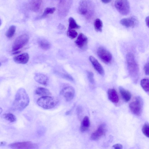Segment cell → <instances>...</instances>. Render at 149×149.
I'll return each instance as SVG.
<instances>
[{
	"mask_svg": "<svg viewBox=\"0 0 149 149\" xmlns=\"http://www.w3.org/2000/svg\"><path fill=\"white\" fill-rule=\"evenodd\" d=\"M58 27L59 28L61 29H65V27L64 26L61 24H60L59 25Z\"/></svg>",
	"mask_w": 149,
	"mask_h": 149,
	"instance_id": "obj_37",
	"label": "cell"
},
{
	"mask_svg": "<svg viewBox=\"0 0 149 149\" xmlns=\"http://www.w3.org/2000/svg\"><path fill=\"white\" fill-rule=\"evenodd\" d=\"M115 6L118 11L122 15H127L130 12V6L127 0H116Z\"/></svg>",
	"mask_w": 149,
	"mask_h": 149,
	"instance_id": "obj_7",
	"label": "cell"
},
{
	"mask_svg": "<svg viewBox=\"0 0 149 149\" xmlns=\"http://www.w3.org/2000/svg\"><path fill=\"white\" fill-rule=\"evenodd\" d=\"M4 118L6 120L10 122H13L16 121V118L15 116L13 114L8 113L3 115Z\"/></svg>",
	"mask_w": 149,
	"mask_h": 149,
	"instance_id": "obj_28",
	"label": "cell"
},
{
	"mask_svg": "<svg viewBox=\"0 0 149 149\" xmlns=\"http://www.w3.org/2000/svg\"><path fill=\"white\" fill-rule=\"evenodd\" d=\"M120 93L124 100L126 102L129 101L131 98L130 93L121 86L119 87Z\"/></svg>",
	"mask_w": 149,
	"mask_h": 149,
	"instance_id": "obj_20",
	"label": "cell"
},
{
	"mask_svg": "<svg viewBox=\"0 0 149 149\" xmlns=\"http://www.w3.org/2000/svg\"><path fill=\"white\" fill-rule=\"evenodd\" d=\"M88 42L87 37L82 33H80L75 41V43L78 47L83 49L86 47Z\"/></svg>",
	"mask_w": 149,
	"mask_h": 149,
	"instance_id": "obj_12",
	"label": "cell"
},
{
	"mask_svg": "<svg viewBox=\"0 0 149 149\" xmlns=\"http://www.w3.org/2000/svg\"><path fill=\"white\" fill-rule=\"evenodd\" d=\"M106 130V127L105 124L100 125L97 129L92 134L91 138L93 140L98 139L102 136L105 134Z\"/></svg>",
	"mask_w": 149,
	"mask_h": 149,
	"instance_id": "obj_13",
	"label": "cell"
},
{
	"mask_svg": "<svg viewBox=\"0 0 149 149\" xmlns=\"http://www.w3.org/2000/svg\"><path fill=\"white\" fill-rule=\"evenodd\" d=\"M36 94L42 96H48L51 95V93L47 89L43 87H38L35 91Z\"/></svg>",
	"mask_w": 149,
	"mask_h": 149,
	"instance_id": "obj_21",
	"label": "cell"
},
{
	"mask_svg": "<svg viewBox=\"0 0 149 149\" xmlns=\"http://www.w3.org/2000/svg\"><path fill=\"white\" fill-rule=\"evenodd\" d=\"M8 147L13 149H35L38 145L36 143L30 141L18 142L11 143Z\"/></svg>",
	"mask_w": 149,
	"mask_h": 149,
	"instance_id": "obj_10",
	"label": "cell"
},
{
	"mask_svg": "<svg viewBox=\"0 0 149 149\" xmlns=\"http://www.w3.org/2000/svg\"><path fill=\"white\" fill-rule=\"evenodd\" d=\"M55 10L56 9L54 7L46 8L42 14V17H45L49 14H53L55 11Z\"/></svg>",
	"mask_w": 149,
	"mask_h": 149,
	"instance_id": "obj_31",
	"label": "cell"
},
{
	"mask_svg": "<svg viewBox=\"0 0 149 149\" xmlns=\"http://www.w3.org/2000/svg\"><path fill=\"white\" fill-rule=\"evenodd\" d=\"M29 58L28 54L27 53H24L14 57L13 59L16 63L23 64L27 63Z\"/></svg>",
	"mask_w": 149,
	"mask_h": 149,
	"instance_id": "obj_16",
	"label": "cell"
},
{
	"mask_svg": "<svg viewBox=\"0 0 149 149\" xmlns=\"http://www.w3.org/2000/svg\"><path fill=\"white\" fill-rule=\"evenodd\" d=\"M31 10L34 12L38 11L41 6L42 0H28Z\"/></svg>",
	"mask_w": 149,
	"mask_h": 149,
	"instance_id": "obj_18",
	"label": "cell"
},
{
	"mask_svg": "<svg viewBox=\"0 0 149 149\" xmlns=\"http://www.w3.org/2000/svg\"><path fill=\"white\" fill-rule=\"evenodd\" d=\"M2 111V109L1 108H0V114L1 113Z\"/></svg>",
	"mask_w": 149,
	"mask_h": 149,
	"instance_id": "obj_39",
	"label": "cell"
},
{
	"mask_svg": "<svg viewBox=\"0 0 149 149\" xmlns=\"http://www.w3.org/2000/svg\"><path fill=\"white\" fill-rule=\"evenodd\" d=\"M67 35L71 39H74L78 35L77 32L73 29H68L67 32Z\"/></svg>",
	"mask_w": 149,
	"mask_h": 149,
	"instance_id": "obj_29",
	"label": "cell"
},
{
	"mask_svg": "<svg viewBox=\"0 0 149 149\" xmlns=\"http://www.w3.org/2000/svg\"><path fill=\"white\" fill-rule=\"evenodd\" d=\"M67 101H70L73 98L75 94L74 88L71 86H68L63 88L61 92Z\"/></svg>",
	"mask_w": 149,
	"mask_h": 149,
	"instance_id": "obj_11",
	"label": "cell"
},
{
	"mask_svg": "<svg viewBox=\"0 0 149 149\" xmlns=\"http://www.w3.org/2000/svg\"><path fill=\"white\" fill-rule=\"evenodd\" d=\"M58 102V99L56 97L49 96H42L37 101L38 105L45 109L54 108Z\"/></svg>",
	"mask_w": 149,
	"mask_h": 149,
	"instance_id": "obj_4",
	"label": "cell"
},
{
	"mask_svg": "<svg viewBox=\"0 0 149 149\" xmlns=\"http://www.w3.org/2000/svg\"><path fill=\"white\" fill-rule=\"evenodd\" d=\"M97 54L100 59L105 63L109 64L111 62L112 59L111 54L104 47H99L97 49Z\"/></svg>",
	"mask_w": 149,
	"mask_h": 149,
	"instance_id": "obj_9",
	"label": "cell"
},
{
	"mask_svg": "<svg viewBox=\"0 0 149 149\" xmlns=\"http://www.w3.org/2000/svg\"><path fill=\"white\" fill-rule=\"evenodd\" d=\"M140 84L145 91L149 92V79H142L141 81Z\"/></svg>",
	"mask_w": 149,
	"mask_h": 149,
	"instance_id": "obj_26",
	"label": "cell"
},
{
	"mask_svg": "<svg viewBox=\"0 0 149 149\" xmlns=\"http://www.w3.org/2000/svg\"><path fill=\"white\" fill-rule=\"evenodd\" d=\"M68 29H78L80 27L76 22L75 19L72 17H70L68 19Z\"/></svg>",
	"mask_w": 149,
	"mask_h": 149,
	"instance_id": "obj_25",
	"label": "cell"
},
{
	"mask_svg": "<svg viewBox=\"0 0 149 149\" xmlns=\"http://www.w3.org/2000/svg\"><path fill=\"white\" fill-rule=\"evenodd\" d=\"M29 40V36L26 34L18 36L15 40L12 47V51L15 52L20 49L25 45Z\"/></svg>",
	"mask_w": 149,
	"mask_h": 149,
	"instance_id": "obj_8",
	"label": "cell"
},
{
	"mask_svg": "<svg viewBox=\"0 0 149 149\" xmlns=\"http://www.w3.org/2000/svg\"><path fill=\"white\" fill-rule=\"evenodd\" d=\"M109 99L111 102L117 103L119 101V97L117 92L114 88L109 89L108 91Z\"/></svg>",
	"mask_w": 149,
	"mask_h": 149,
	"instance_id": "obj_19",
	"label": "cell"
},
{
	"mask_svg": "<svg viewBox=\"0 0 149 149\" xmlns=\"http://www.w3.org/2000/svg\"><path fill=\"white\" fill-rule=\"evenodd\" d=\"M113 148L115 149H122L123 148V146L120 144H116L112 146Z\"/></svg>",
	"mask_w": 149,
	"mask_h": 149,
	"instance_id": "obj_34",
	"label": "cell"
},
{
	"mask_svg": "<svg viewBox=\"0 0 149 149\" xmlns=\"http://www.w3.org/2000/svg\"><path fill=\"white\" fill-rule=\"evenodd\" d=\"M89 59L95 70L101 75H104V69L97 60L92 56H89Z\"/></svg>",
	"mask_w": 149,
	"mask_h": 149,
	"instance_id": "obj_15",
	"label": "cell"
},
{
	"mask_svg": "<svg viewBox=\"0 0 149 149\" xmlns=\"http://www.w3.org/2000/svg\"><path fill=\"white\" fill-rule=\"evenodd\" d=\"M29 98L28 94L24 88H20L17 91L12 105L14 110L21 111L29 105Z\"/></svg>",
	"mask_w": 149,
	"mask_h": 149,
	"instance_id": "obj_1",
	"label": "cell"
},
{
	"mask_svg": "<svg viewBox=\"0 0 149 149\" xmlns=\"http://www.w3.org/2000/svg\"><path fill=\"white\" fill-rule=\"evenodd\" d=\"M87 77L89 81L91 84H94V80L93 73L91 71L87 72Z\"/></svg>",
	"mask_w": 149,
	"mask_h": 149,
	"instance_id": "obj_32",
	"label": "cell"
},
{
	"mask_svg": "<svg viewBox=\"0 0 149 149\" xmlns=\"http://www.w3.org/2000/svg\"><path fill=\"white\" fill-rule=\"evenodd\" d=\"M92 5L90 0H80L78 7L79 13L89 19L92 17L94 12Z\"/></svg>",
	"mask_w": 149,
	"mask_h": 149,
	"instance_id": "obj_2",
	"label": "cell"
},
{
	"mask_svg": "<svg viewBox=\"0 0 149 149\" xmlns=\"http://www.w3.org/2000/svg\"><path fill=\"white\" fill-rule=\"evenodd\" d=\"M143 105L141 99L137 97L130 103L129 108L133 114L137 116H140L142 111Z\"/></svg>",
	"mask_w": 149,
	"mask_h": 149,
	"instance_id": "obj_6",
	"label": "cell"
},
{
	"mask_svg": "<svg viewBox=\"0 0 149 149\" xmlns=\"http://www.w3.org/2000/svg\"><path fill=\"white\" fill-rule=\"evenodd\" d=\"M94 27L97 32H101L102 30L103 23L102 21L99 18L96 19L94 22Z\"/></svg>",
	"mask_w": 149,
	"mask_h": 149,
	"instance_id": "obj_24",
	"label": "cell"
},
{
	"mask_svg": "<svg viewBox=\"0 0 149 149\" xmlns=\"http://www.w3.org/2000/svg\"><path fill=\"white\" fill-rule=\"evenodd\" d=\"M145 21L147 26L149 28V16L146 17Z\"/></svg>",
	"mask_w": 149,
	"mask_h": 149,
	"instance_id": "obj_35",
	"label": "cell"
},
{
	"mask_svg": "<svg viewBox=\"0 0 149 149\" xmlns=\"http://www.w3.org/2000/svg\"><path fill=\"white\" fill-rule=\"evenodd\" d=\"M142 131L144 134L149 138V123H145L142 128Z\"/></svg>",
	"mask_w": 149,
	"mask_h": 149,
	"instance_id": "obj_30",
	"label": "cell"
},
{
	"mask_svg": "<svg viewBox=\"0 0 149 149\" xmlns=\"http://www.w3.org/2000/svg\"><path fill=\"white\" fill-rule=\"evenodd\" d=\"M138 22L136 17L132 16L121 19L120 21V23L122 25L127 27H133L138 23Z\"/></svg>",
	"mask_w": 149,
	"mask_h": 149,
	"instance_id": "obj_14",
	"label": "cell"
},
{
	"mask_svg": "<svg viewBox=\"0 0 149 149\" xmlns=\"http://www.w3.org/2000/svg\"><path fill=\"white\" fill-rule=\"evenodd\" d=\"M90 120L87 116H85L82 120L80 127V130L82 132L87 130L90 126Z\"/></svg>",
	"mask_w": 149,
	"mask_h": 149,
	"instance_id": "obj_22",
	"label": "cell"
},
{
	"mask_svg": "<svg viewBox=\"0 0 149 149\" xmlns=\"http://www.w3.org/2000/svg\"><path fill=\"white\" fill-rule=\"evenodd\" d=\"M38 43L39 47L44 50H47L51 47L50 43L44 39H40L38 41Z\"/></svg>",
	"mask_w": 149,
	"mask_h": 149,
	"instance_id": "obj_23",
	"label": "cell"
},
{
	"mask_svg": "<svg viewBox=\"0 0 149 149\" xmlns=\"http://www.w3.org/2000/svg\"><path fill=\"white\" fill-rule=\"evenodd\" d=\"M6 142H1L0 143V146H3L6 144Z\"/></svg>",
	"mask_w": 149,
	"mask_h": 149,
	"instance_id": "obj_38",
	"label": "cell"
},
{
	"mask_svg": "<svg viewBox=\"0 0 149 149\" xmlns=\"http://www.w3.org/2000/svg\"><path fill=\"white\" fill-rule=\"evenodd\" d=\"M73 0H60L58 12L59 16L61 18L65 17L68 14Z\"/></svg>",
	"mask_w": 149,
	"mask_h": 149,
	"instance_id": "obj_5",
	"label": "cell"
},
{
	"mask_svg": "<svg viewBox=\"0 0 149 149\" xmlns=\"http://www.w3.org/2000/svg\"><path fill=\"white\" fill-rule=\"evenodd\" d=\"M35 80L38 83L45 86L47 85L48 79L47 76L43 74L37 73L34 77Z\"/></svg>",
	"mask_w": 149,
	"mask_h": 149,
	"instance_id": "obj_17",
	"label": "cell"
},
{
	"mask_svg": "<svg viewBox=\"0 0 149 149\" xmlns=\"http://www.w3.org/2000/svg\"><path fill=\"white\" fill-rule=\"evenodd\" d=\"M16 31V27L14 25L11 26L6 33V36L8 38H11L14 36Z\"/></svg>",
	"mask_w": 149,
	"mask_h": 149,
	"instance_id": "obj_27",
	"label": "cell"
},
{
	"mask_svg": "<svg viewBox=\"0 0 149 149\" xmlns=\"http://www.w3.org/2000/svg\"><path fill=\"white\" fill-rule=\"evenodd\" d=\"M103 3H110L112 0H101Z\"/></svg>",
	"mask_w": 149,
	"mask_h": 149,
	"instance_id": "obj_36",
	"label": "cell"
},
{
	"mask_svg": "<svg viewBox=\"0 0 149 149\" xmlns=\"http://www.w3.org/2000/svg\"><path fill=\"white\" fill-rule=\"evenodd\" d=\"M144 69L145 74L146 75H149V62L145 65Z\"/></svg>",
	"mask_w": 149,
	"mask_h": 149,
	"instance_id": "obj_33",
	"label": "cell"
},
{
	"mask_svg": "<svg viewBox=\"0 0 149 149\" xmlns=\"http://www.w3.org/2000/svg\"><path fill=\"white\" fill-rule=\"evenodd\" d=\"M126 58L130 75L133 78H137L138 76L139 68L134 55L132 53H129L127 55Z\"/></svg>",
	"mask_w": 149,
	"mask_h": 149,
	"instance_id": "obj_3",
	"label": "cell"
}]
</instances>
